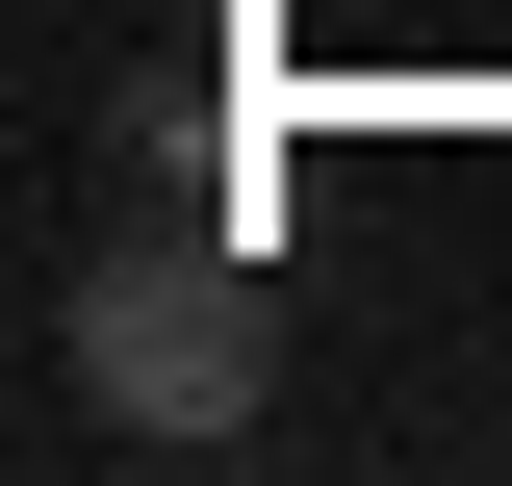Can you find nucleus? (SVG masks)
Here are the masks:
<instances>
[{
  "instance_id": "1",
  "label": "nucleus",
  "mask_w": 512,
  "mask_h": 486,
  "mask_svg": "<svg viewBox=\"0 0 512 486\" xmlns=\"http://www.w3.org/2000/svg\"><path fill=\"white\" fill-rule=\"evenodd\" d=\"M52 359H77V410H103V435L205 461V435H256V410H282V282H256L231 231H128V256H77Z\"/></svg>"
}]
</instances>
